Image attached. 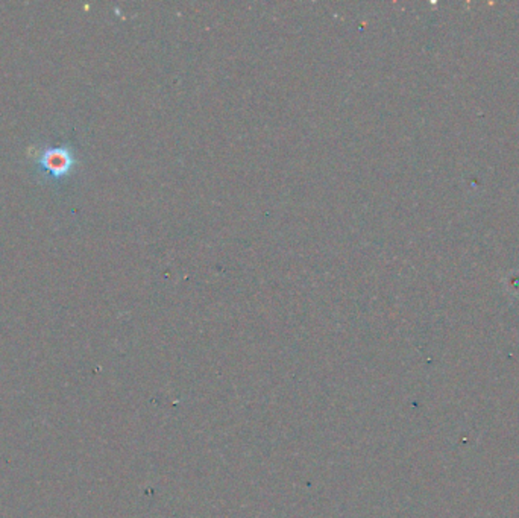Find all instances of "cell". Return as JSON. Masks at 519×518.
Instances as JSON below:
<instances>
[{"label":"cell","instance_id":"obj_1","mask_svg":"<svg viewBox=\"0 0 519 518\" xmlns=\"http://www.w3.org/2000/svg\"><path fill=\"white\" fill-rule=\"evenodd\" d=\"M41 167L47 170L49 174L53 175L55 178H61V176L67 175L70 169L75 165L73 154L66 146H53L47 148L40 157Z\"/></svg>","mask_w":519,"mask_h":518}]
</instances>
